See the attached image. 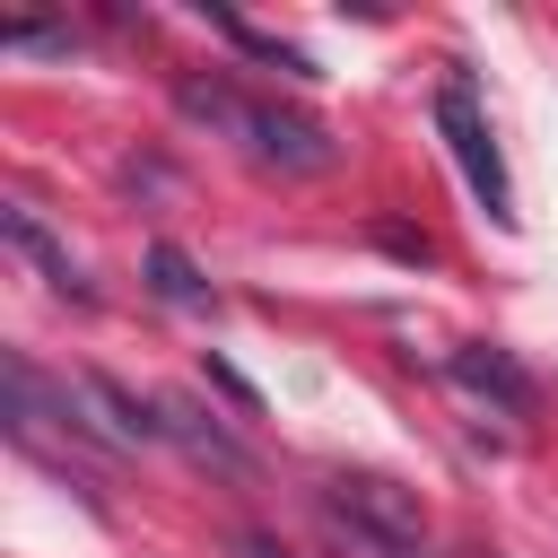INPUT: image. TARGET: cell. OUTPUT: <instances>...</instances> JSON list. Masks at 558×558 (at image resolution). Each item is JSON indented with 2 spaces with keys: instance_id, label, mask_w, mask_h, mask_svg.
Returning a JSON list of instances; mask_svg holds the SVG:
<instances>
[{
  "instance_id": "3957f363",
  "label": "cell",
  "mask_w": 558,
  "mask_h": 558,
  "mask_svg": "<svg viewBox=\"0 0 558 558\" xmlns=\"http://www.w3.org/2000/svg\"><path fill=\"white\" fill-rule=\"evenodd\" d=\"M244 148L270 157V166H288V174H331V166H340L331 131L305 122V113H279V105H253V113H244Z\"/></svg>"
},
{
  "instance_id": "8992f818",
  "label": "cell",
  "mask_w": 558,
  "mask_h": 558,
  "mask_svg": "<svg viewBox=\"0 0 558 558\" xmlns=\"http://www.w3.org/2000/svg\"><path fill=\"white\" fill-rule=\"evenodd\" d=\"M157 418H166V436H174V445H183L192 462H218V471H235V480L253 471V453H244L235 436H218V427H209V418H201V410H192L183 392H166V401H157Z\"/></svg>"
},
{
  "instance_id": "ba28073f",
  "label": "cell",
  "mask_w": 558,
  "mask_h": 558,
  "mask_svg": "<svg viewBox=\"0 0 558 558\" xmlns=\"http://www.w3.org/2000/svg\"><path fill=\"white\" fill-rule=\"evenodd\" d=\"M9 52H70V26H0Z\"/></svg>"
},
{
  "instance_id": "9c48e42d",
  "label": "cell",
  "mask_w": 558,
  "mask_h": 558,
  "mask_svg": "<svg viewBox=\"0 0 558 558\" xmlns=\"http://www.w3.org/2000/svg\"><path fill=\"white\" fill-rule=\"evenodd\" d=\"M209 384H218V392H227V401H244V410H253V384H244V375H235V366H218V357H209Z\"/></svg>"
},
{
  "instance_id": "5b68a950",
  "label": "cell",
  "mask_w": 558,
  "mask_h": 558,
  "mask_svg": "<svg viewBox=\"0 0 558 558\" xmlns=\"http://www.w3.org/2000/svg\"><path fill=\"white\" fill-rule=\"evenodd\" d=\"M445 366H453V384H462V392H480V401H497V410H532V375H523L506 349H488V340H462Z\"/></svg>"
},
{
  "instance_id": "277c9868",
  "label": "cell",
  "mask_w": 558,
  "mask_h": 558,
  "mask_svg": "<svg viewBox=\"0 0 558 558\" xmlns=\"http://www.w3.org/2000/svg\"><path fill=\"white\" fill-rule=\"evenodd\" d=\"M0 235H9V253H26V262H35V270L61 288V296H78V305L96 296V288H87V270H78V253H70V244H61V235H52V227H44L26 201H0Z\"/></svg>"
},
{
  "instance_id": "30bf717a",
  "label": "cell",
  "mask_w": 558,
  "mask_h": 558,
  "mask_svg": "<svg viewBox=\"0 0 558 558\" xmlns=\"http://www.w3.org/2000/svg\"><path fill=\"white\" fill-rule=\"evenodd\" d=\"M235 558H288L279 541H262V532H235Z\"/></svg>"
},
{
  "instance_id": "52a82bcc",
  "label": "cell",
  "mask_w": 558,
  "mask_h": 558,
  "mask_svg": "<svg viewBox=\"0 0 558 558\" xmlns=\"http://www.w3.org/2000/svg\"><path fill=\"white\" fill-rule=\"evenodd\" d=\"M148 279H157V296H166V305H209V279L192 270V253H183V244H148Z\"/></svg>"
},
{
  "instance_id": "6da1fadb",
  "label": "cell",
  "mask_w": 558,
  "mask_h": 558,
  "mask_svg": "<svg viewBox=\"0 0 558 558\" xmlns=\"http://www.w3.org/2000/svg\"><path fill=\"white\" fill-rule=\"evenodd\" d=\"M323 514H340V523H357V532H375V541H392V549H427L418 497H410L401 480H384V471H340V480L323 488Z\"/></svg>"
},
{
  "instance_id": "7a4b0ae2",
  "label": "cell",
  "mask_w": 558,
  "mask_h": 558,
  "mask_svg": "<svg viewBox=\"0 0 558 558\" xmlns=\"http://www.w3.org/2000/svg\"><path fill=\"white\" fill-rule=\"evenodd\" d=\"M436 131H445V148H453L462 183L488 201V218H514L506 157H497V140H488V122H480V105H471V87H462V78H453V87H436Z\"/></svg>"
}]
</instances>
